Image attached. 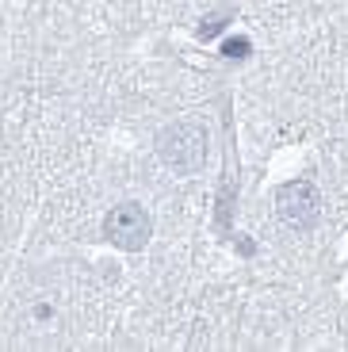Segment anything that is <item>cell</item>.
Returning <instances> with one entry per match:
<instances>
[{"label": "cell", "mask_w": 348, "mask_h": 352, "mask_svg": "<svg viewBox=\"0 0 348 352\" xmlns=\"http://www.w3.org/2000/svg\"><path fill=\"white\" fill-rule=\"evenodd\" d=\"M157 157L165 161L176 176H192L203 168L207 161V131L192 119L168 123L165 131L157 134Z\"/></svg>", "instance_id": "obj_1"}, {"label": "cell", "mask_w": 348, "mask_h": 352, "mask_svg": "<svg viewBox=\"0 0 348 352\" xmlns=\"http://www.w3.org/2000/svg\"><path fill=\"white\" fill-rule=\"evenodd\" d=\"M149 234H153V222H149L142 203H119V207H111L107 219H104V238L111 241V245L127 249V253L146 249Z\"/></svg>", "instance_id": "obj_2"}, {"label": "cell", "mask_w": 348, "mask_h": 352, "mask_svg": "<svg viewBox=\"0 0 348 352\" xmlns=\"http://www.w3.org/2000/svg\"><path fill=\"white\" fill-rule=\"evenodd\" d=\"M318 211H322V195L310 180H291L276 192V219L283 226L295 230H314L318 222Z\"/></svg>", "instance_id": "obj_3"}, {"label": "cell", "mask_w": 348, "mask_h": 352, "mask_svg": "<svg viewBox=\"0 0 348 352\" xmlns=\"http://www.w3.org/2000/svg\"><path fill=\"white\" fill-rule=\"evenodd\" d=\"M230 19H234V8L210 12V16H203V23H199V31H195V35H199L203 43H210V38H218V35H222V31L230 27Z\"/></svg>", "instance_id": "obj_4"}, {"label": "cell", "mask_w": 348, "mask_h": 352, "mask_svg": "<svg viewBox=\"0 0 348 352\" xmlns=\"http://www.w3.org/2000/svg\"><path fill=\"white\" fill-rule=\"evenodd\" d=\"M222 54H226V58H245V54H249V38H226V43H222Z\"/></svg>", "instance_id": "obj_5"}]
</instances>
